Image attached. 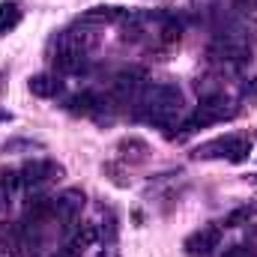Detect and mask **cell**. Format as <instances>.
I'll use <instances>...</instances> for the list:
<instances>
[{
  "label": "cell",
  "instance_id": "6da1fadb",
  "mask_svg": "<svg viewBox=\"0 0 257 257\" xmlns=\"http://www.w3.org/2000/svg\"><path fill=\"white\" fill-rule=\"evenodd\" d=\"M135 117L147 126L174 128L183 117V93L171 81H147L135 99Z\"/></svg>",
  "mask_w": 257,
  "mask_h": 257
},
{
  "label": "cell",
  "instance_id": "7a4b0ae2",
  "mask_svg": "<svg viewBox=\"0 0 257 257\" xmlns=\"http://www.w3.org/2000/svg\"><path fill=\"white\" fill-rule=\"evenodd\" d=\"M99 45V30L96 27H87V24H72V27H66L60 30L54 39H51V45H48V57H51V63L57 66L60 72H81L87 60H90V51Z\"/></svg>",
  "mask_w": 257,
  "mask_h": 257
},
{
  "label": "cell",
  "instance_id": "3957f363",
  "mask_svg": "<svg viewBox=\"0 0 257 257\" xmlns=\"http://www.w3.org/2000/svg\"><path fill=\"white\" fill-rule=\"evenodd\" d=\"M254 150V135L251 132H230V135H221V138H212L206 144H200L192 156L194 159H203V162H230V165H239L251 156Z\"/></svg>",
  "mask_w": 257,
  "mask_h": 257
},
{
  "label": "cell",
  "instance_id": "277c9868",
  "mask_svg": "<svg viewBox=\"0 0 257 257\" xmlns=\"http://www.w3.org/2000/svg\"><path fill=\"white\" fill-rule=\"evenodd\" d=\"M233 114H236V102H233L227 93H224V96H215V99H200L197 108L177 126L180 132H174V138H177V141H186V138H192L194 132H200V128L230 120Z\"/></svg>",
  "mask_w": 257,
  "mask_h": 257
},
{
  "label": "cell",
  "instance_id": "5b68a950",
  "mask_svg": "<svg viewBox=\"0 0 257 257\" xmlns=\"http://www.w3.org/2000/svg\"><path fill=\"white\" fill-rule=\"evenodd\" d=\"M144 84H147L144 69L128 66V69H120V72L111 78V90H108V96H111V102L126 105V102H135V99H138V93L144 90Z\"/></svg>",
  "mask_w": 257,
  "mask_h": 257
},
{
  "label": "cell",
  "instance_id": "8992f818",
  "mask_svg": "<svg viewBox=\"0 0 257 257\" xmlns=\"http://www.w3.org/2000/svg\"><path fill=\"white\" fill-rule=\"evenodd\" d=\"M18 177H21V189H42L63 177V165H57L54 159H33L24 168H18Z\"/></svg>",
  "mask_w": 257,
  "mask_h": 257
},
{
  "label": "cell",
  "instance_id": "52a82bcc",
  "mask_svg": "<svg viewBox=\"0 0 257 257\" xmlns=\"http://www.w3.org/2000/svg\"><path fill=\"white\" fill-rule=\"evenodd\" d=\"M221 245V224H209V227H200L186 236L183 248L189 257H209L215 248Z\"/></svg>",
  "mask_w": 257,
  "mask_h": 257
},
{
  "label": "cell",
  "instance_id": "ba28073f",
  "mask_svg": "<svg viewBox=\"0 0 257 257\" xmlns=\"http://www.w3.org/2000/svg\"><path fill=\"white\" fill-rule=\"evenodd\" d=\"M84 192L81 189H66L54 197V221H60L63 227H72V221L81 215L84 209Z\"/></svg>",
  "mask_w": 257,
  "mask_h": 257
},
{
  "label": "cell",
  "instance_id": "9c48e42d",
  "mask_svg": "<svg viewBox=\"0 0 257 257\" xmlns=\"http://www.w3.org/2000/svg\"><path fill=\"white\" fill-rule=\"evenodd\" d=\"M126 12L128 9H123V6H93L84 15H78V24H87V27H96V30H102L108 24L120 27V21L126 18Z\"/></svg>",
  "mask_w": 257,
  "mask_h": 257
},
{
  "label": "cell",
  "instance_id": "30bf717a",
  "mask_svg": "<svg viewBox=\"0 0 257 257\" xmlns=\"http://www.w3.org/2000/svg\"><path fill=\"white\" fill-rule=\"evenodd\" d=\"M27 87H30V93L39 96V99H57V96L63 93V81H60L57 75H48V72L33 75V78L27 81Z\"/></svg>",
  "mask_w": 257,
  "mask_h": 257
},
{
  "label": "cell",
  "instance_id": "8fae6325",
  "mask_svg": "<svg viewBox=\"0 0 257 257\" xmlns=\"http://www.w3.org/2000/svg\"><path fill=\"white\" fill-rule=\"evenodd\" d=\"M117 153H120V162H126V165H141V162L150 159V147H147V141H141V138H135V135L120 141Z\"/></svg>",
  "mask_w": 257,
  "mask_h": 257
},
{
  "label": "cell",
  "instance_id": "7c38bea8",
  "mask_svg": "<svg viewBox=\"0 0 257 257\" xmlns=\"http://www.w3.org/2000/svg\"><path fill=\"white\" fill-rule=\"evenodd\" d=\"M24 18V9L18 0H0V36L12 33Z\"/></svg>",
  "mask_w": 257,
  "mask_h": 257
},
{
  "label": "cell",
  "instance_id": "4fadbf2b",
  "mask_svg": "<svg viewBox=\"0 0 257 257\" xmlns=\"http://www.w3.org/2000/svg\"><path fill=\"white\" fill-rule=\"evenodd\" d=\"M194 90H197V99H215V96H224L227 93L221 75H203V78H197Z\"/></svg>",
  "mask_w": 257,
  "mask_h": 257
},
{
  "label": "cell",
  "instance_id": "5bb4252c",
  "mask_svg": "<svg viewBox=\"0 0 257 257\" xmlns=\"http://www.w3.org/2000/svg\"><path fill=\"white\" fill-rule=\"evenodd\" d=\"M251 218H257V200L239 203L236 209H230V212L224 215V221H221V230H224V227H242V224H248Z\"/></svg>",
  "mask_w": 257,
  "mask_h": 257
},
{
  "label": "cell",
  "instance_id": "9a60e30c",
  "mask_svg": "<svg viewBox=\"0 0 257 257\" xmlns=\"http://www.w3.org/2000/svg\"><path fill=\"white\" fill-rule=\"evenodd\" d=\"M96 230H99V242H102V245H114V242H117V233H120L117 215L108 209V212H105V218L96 224Z\"/></svg>",
  "mask_w": 257,
  "mask_h": 257
},
{
  "label": "cell",
  "instance_id": "2e32d148",
  "mask_svg": "<svg viewBox=\"0 0 257 257\" xmlns=\"http://www.w3.org/2000/svg\"><path fill=\"white\" fill-rule=\"evenodd\" d=\"M21 189V177H18V171H9V168H3L0 171V192L6 194V200H12V194Z\"/></svg>",
  "mask_w": 257,
  "mask_h": 257
},
{
  "label": "cell",
  "instance_id": "e0dca14e",
  "mask_svg": "<svg viewBox=\"0 0 257 257\" xmlns=\"http://www.w3.org/2000/svg\"><path fill=\"white\" fill-rule=\"evenodd\" d=\"M194 9H197L203 18H215V21L224 18V12H221V0H194Z\"/></svg>",
  "mask_w": 257,
  "mask_h": 257
},
{
  "label": "cell",
  "instance_id": "ac0fdd59",
  "mask_svg": "<svg viewBox=\"0 0 257 257\" xmlns=\"http://www.w3.org/2000/svg\"><path fill=\"white\" fill-rule=\"evenodd\" d=\"M39 147H42L39 141H27V138H12V141H6V144H3V153H21V150H27V153H30V150H39Z\"/></svg>",
  "mask_w": 257,
  "mask_h": 257
},
{
  "label": "cell",
  "instance_id": "d6986e66",
  "mask_svg": "<svg viewBox=\"0 0 257 257\" xmlns=\"http://www.w3.org/2000/svg\"><path fill=\"white\" fill-rule=\"evenodd\" d=\"M221 257H257V251L251 245H245V242H239V245H230V248H224V254Z\"/></svg>",
  "mask_w": 257,
  "mask_h": 257
},
{
  "label": "cell",
  "instance_id": "ffe728a7",
  "mask_svg": "<svg viewBox=\"0 0 257 257\" xmlns=\"http://www.w3.org/2000/svg\"><path fill=\"white\" fill-rule=\"evenodd\" d=\"M96 257H120V248H117V242H114V245H102V248L96 251Z\"/></svg>",
  "mask_w": 257,
  "mask_h": 257
},
{
  "label": "cell",
  "instance_id": "44dd1931",
  "mask_svg": "<svg viewBox=\"0 0 257 257\" xmlns=\"http://www.w3.org/2000/svg\"><path fill=\"white\" fill-rule=\"evenodd\" d=\"M233 6H236L239 12H254V9H257V0H233Z\"/></svg>",
  "mask_w": 257,
  "mask_h": 257
},
{
  "label": "cell",
  "instance_id": "7402d4cb",
  "mask_svg": "<svg viewBox=\"0 0 257 257\" xmlns=\"http://www.w3.org/2000/svg\"><path fill=\"white\" fill-rule=\"evenodd\" d=\"M6 206H9V200H6V194L0 192V212H3V209H6Z\"/></svg>",
  "mask_w": 257,
  "mask_h": 257
},
{
  "label": "cell",
  "instance_id": "603a6c76",
  "mask_svg": "<svg viewBox=\"0 0 257 257\" xmlns=\"http://www.w3.org/2000/svg\"><path fill=\"white\" fill-rule=\"evenodd\" d=\"M248 183H251V186H257V174H248Z\"/></svg>",
  "mask_w": 257,
  "mask_h": 257
},
{
  "label": "cell",
  "instance_id": "cb8c5ba5",
  "mask_svg": "<svg viewBox=\"0 0 257 257\" xmlns=\"http://www.w3.org/2000/svg\"><path fill=\"white\" fill-rule=\"evenodd\" d=\"M0 120H9V114H6V111H0Z\"/></svg>",
  "mask_w": 257,
  "mask_h": 257
}]
</instances>
